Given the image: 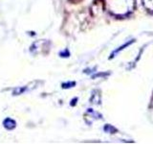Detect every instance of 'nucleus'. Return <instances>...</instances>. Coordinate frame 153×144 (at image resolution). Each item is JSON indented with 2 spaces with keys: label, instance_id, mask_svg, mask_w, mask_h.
Wrapping results in <instances>:
<instances>
[{
  "label": "nucleus",
  "instance_id": "nucleus-1",
  "mask_svg": "<svg viewBox=\"0 0 153 144\" xmlns=\"http://www.w3.org/2000/svg\"><path fill=\"white\" fill-rule=\"evenodd\" d=\"M105 6L114 16H123L130 14L135 7V0H105Z\"/></svg>",
  "mask_w": 153,
  "mask_h": 144
},
{
  "label": "nucleus",
  "instance_id": "nucleus-2",
  "mask_svg": "<svg viewBox=\"0 0 153 144\" xmlns=\"http://www.w3.org/2000/svg\"><path fill=\"white\" fill-rule=\"evenodd\" d=\"M3 125L4 127L6 128L7 130H13L16 127V122L14 121L13 119L10 118V117H7L6 119L3 121Z\"/></svg>",
  "mask_w": 153,
  "mask_h": 144
},
{
  "label": "nucleus",
  "instance_id": "nucleus-3",
  "mask_svg": "<svg viewBox=\"0 0 153 144\" xmlns=\"http://www.w3.org/2000/svg\"><path fill=\"white\" fill-rule=\"evenodd\" d=\"M27 90H28V86H18V88H16L13 90V95H20V94H23L24 92H26Z\"/></svg>",
  "mask_w": 153,
  "mask_h": 144
},
{
  "label": "nucleus",
  "instance_id": "nucleus-4",
  "mask_svg": "<svg viewBox=\"0 0 153 144\" xmlns=\"http://www.w3.org/2000/svg\"><path fill=\"white\" fill-rule=\"evenodd\" d=\"M143 4L147 11L153 12V0H143Z\"/></svg>",
  "mask_w": 153,
  "mask_h": 144
},
{
  "label": "nucleus",
  "instance_id": "nucleus-5",
  "mask_svg": "<svg viewBox=\"0 0 153 144\" xmlns=\"http://www.w3.org/2000/svg\"><path fill=\"white\" fill-rule=\"evenodd\" d=\"M62 86V88H73V86H76V83L75 82H66V83H63L61 85Z\"/></svg>",
  "mask_w": 153,
  "mask_h": 144
},
{
  "label": "nucleus",
  "instance_id": "nucleus-6",
  "mask_svg": "<svg viewBox=\"0 0 153 144\" xmlns=\"http://www.w3.org/2000/svg\"><path fill=\"white\" fill-rule=\"evenodd\" d=\"M59 56L62 57V58H68L70 56V53H69V50L68 49H64L63 51H61L59 53Z\"/></svg>",
  "mask_w": 153,
  "mask_h": 144
},
{
  "label": "nucleus",
  "instance_id": "nucleus-7",
  "mask_svg": "<svg viewBox=\"0 0 153 144\" xmlns=\"http://www.w3.org/2000/svg\"><path fill=\"white\" fill-rule=\"evenodd\" d=\"M76 101H78V98H75V99H73V100H72L71 101V106H75L76 105Z\"/></svg>",
  "mask_w": 153,
  "mask_h": 144
}]
</instances>
